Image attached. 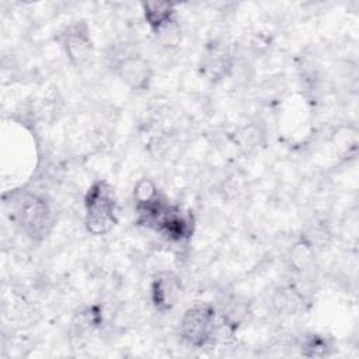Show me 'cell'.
<instances>
[{"mask_svg": "<svg viewBox=\"0 0 359 359\" xmlns=\"http://www.w3.org/2000/svg\"><path fill=\"white\" fill-rule=\"evenodd\" d=\"M84 224L94 236L108 233L118 220L116 198L105 181H95L84 196Z\"/></svg>", "mask_w": 359, "mask_h": 359, "instance_id": "obj_1", "label": "cell"}, {"mask_svg": "<svg viewBox=\"0 0 359 359\" xmlns=\"http://www.w3.org/2000/svg\"><path fill=\"white\" fill-rule=\"evenodd\" d=\"M219 321L213 306L198 303L189 307L181 317L180 335L189 346L205 348L217 338Z\"/></svg>", "mask_w": 359, "mask_h": 359, "instance_id": "obj_2", "label": "cell"}, {"mask_svg": "<svg viewBox=\"0 0 359 359\" xmlns=\"http://www.w3.org/2000/svg\"><path fill=\"white\" fill-rule=\"evenodd\" d=\"M21 230L32 240L45 238L53 224V213L49 202L36 194H27L21 196L14 209Z\"/></svg>", "mask_w": 359, "mask_h": 359, "instance_id": "obj_3", "label": "cell"}, {"mask_svg": "<svg viewBox=\"0 0 359 359\" xmlns=\"http://www.w3.org/2000/svg\"><path fill=\"white\" fill-rule=\"evenodd\" d=\"M199 72L209 81L223 80L231 70L233 56L230 46L220 39L208 42L201 53Z\"/></svg>", "mask_w": 359, "mask_h": 359, "instance_id": "obj_4", "label": "cell"}, {"mask_svg": "<svg viewBox=\"0 0 359 359\" xmlns=\"http://www.w3.org/2000/svg\"><path fill=\"white\" fill-rule=\"evenodd\" d=\"M62 43L65 52L76 67L87 63L93 55V41L86 22L76 21L66 27L62 34Z\"/></svg>", "mask_w": 359, "mask_h": 359, "instance_id": "obj_5", "label": "cell"}, {"mask_svg": "<svg viewBox=\"0 0 359 359\" xmlns=\"http://www.w3.org/2000/svg\"><path fill=\"white\" fill-rule=\"evenodd\" d=\"M115 70L119 79L132 90H146L151 81V66L140 55H126L118 60Z\"/></svg>", "mask_w": 359, "mask_h": 359, "instance_id": "obj_6", "label": "cell"}, {"mask_svg": "<svg viewBox=\"0 0 359 359\" xmlns=\"http://www.w3.org/2000/svg\"><path fill=\"white\" fill-rule=\"evenodd\" d=\"M180 279L171 272H161L151 280L150 297L156 310L164 313L174 307L180 296Z\"/></svg>", "mask_w": 359, "mask_h": 359, "instance_id": "obj_7", "label": "cell"}, {"mask_svg": "<svg viewBox=\"0 0 359 359\" xmlns=\"http://www.w3.org/2000/svg\"><path fill=\"white\" fill-rule=\"evenodd\" d=\"M142 7H143L144 21L156 35H160L168 31L175 22L177 11L172 3L149 1V3H143Z\"/></svg>", "mask_w": 359, "mask_h": 359, "instance_id": "obj_8", "label": "cell"}, {"mask_svg": "<svg viewBox=\"0 0 359 359\" xmlns=\"http://www.w3.org/2000/svg\"><path fill=\"white\" fill-rule=\"evenodd\" d=\"M300 351L303 356L307 358H324L331 351V344L328 338L320 334H309L303 338Z\"/></svg>", "mask_w": 359, "mask_h": 359, "instance_id": "obj_9", "label": "cell"}]
</instances>
